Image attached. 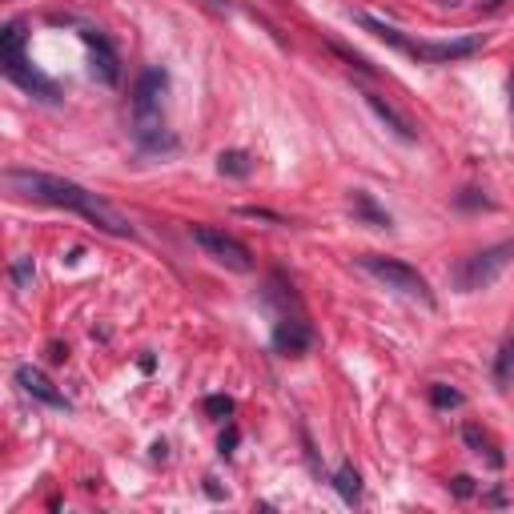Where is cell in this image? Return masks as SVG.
Listing matches in <instances>:
<instances>
[{"mask_svg":"<svg viewBox=\"0 0 514 514\" xmlns=\"http://www.w3.org/2000/svg\"><path fill=\"white\" fill-rule=\"evenodd\" d=\"M5 185L16 193V198H29V201H44V205H61V209L81 213L85 221H92L97 229L113 233V238H133V221L109 205L105 198H97L92 189L77 181H64V177L53 173H36V170H5Z\"/></svg>","mask_w":514,"mask_h":514,"instance_id":"6da1fadb","label":"cell"},{"mask_svg":"<svg viewBox=\"0 0 514 514\" xmlns=\"http://www.w3.org/2000/svg\"><path fill=\"white\" fill-rule=\"evenodd\" d=\"M24 41H29V33H24V21H8L5 29H0V64H5V77L13 81V85H21L24 92H33V97L41 101H61V89L53 77H44L41 69H33L29 57H24Z\"/></svg>","mask_w":514,"mask_h":514,"instance_id":"7a4b0ae2","label":"cell"},{"mask_svg":"<svg viewBox=\"0 0 514 514\" xmlns=\"http://www.w3.org/2000/svg\"><path fill=\"white\" fill-rule=\"evenodd\" d=\"M165 92H170V73L157 64L145 69L133 85V133L149 149H157L165 137Z\"/></svg>","mask_w":514,"mask_h":514,"instance_id":"3957f363","label":"cell"},{"mask_svg":"<svg viewBox=\"0 0 514 514\" xmlns=\"http://www.w3.org/2000/svg\"><path fill=\"white\" fill-rule=\"evenodd\" d=\"M510 261H514V241H494V246L479 249V254L462 257L454 266L458 294H479V289H490L502 274H507Z\"/></svg>","mask_w":514,"mask_h":514,"instance_id":"277c9868","label":"cell"},{"mask_svg":"<svg viewBox=\"0 0 514 514\" xmlns=\"http://www.w3.org/2000/svg\"><path fill=\"white\" fill-rule=\"evenodd\" d=\"M358 269H366L370 277H378L382 286L394 289V294H402V297H414V302H422V305H434V289H430V282L418 274L414 266H406V261L382 257V254H362Z\"/></svg>","mask_w":514,"mask_h":514,"instance_id":"5b68a950","label":"cell"},{"mask_svg":"<svg viewBox=\"0 0 514 514\" xmlns=\"http://www.w3.org/2000/svg\"><path fill=\"white\" fill-rule=\"evenodd\" d=\"M189 238L201 246L205 257H213L218 266L233 269V274H254V254L246 249V241H238L233 233L218 226H189Z\"/></svg>","mask_w":514,"mask_h":514,"instance_id":"8992f818","label":"cell"},{"mask_svg":"<svg viewBox=\"0 0 514 514\" xmlns=\"http://www.w3.org/2000/svg\"><path fill=\"white\" fill-rule=\"evenodd\" d=\"M486 44L482 33H470V36H454V41H414L410 36L406 44V57L422 61V64H451V61H462V57H474Z\"/></svg>","mask_w":514,"mask_h":514,"instance_id":"52a82bcc","label":"cell"},{"mask_svg":"<svg viewBox=\"0 0 514 514\" xmlns=\"http://www.w3.org/2000/svg\"><path fill=\"white\" fill-rule=\"evenodd\" d=\"M269 342H274L277 354H286V358H302V354L314 350V325L305 322V317H277L274 322V334H269Z\"/></svg>","mask_w":514,"mask_h":514,"instance_id":"ba28073f","label":"cell"},{"mask_svg":"<svg viewBox=\"0 0 514 514\" xmlns=\"http://www.w3.org/2000/svg\"><path fill=\"white\" fill-rule=\"evenodd\" d=\"M81 41L89 49V73L101 81V85H117L121 81V57L109 44V36H101L97 29H81Z\"/></svg>","mask_w":514,"mask_h":514,"instance_id":"9c48e42d","label":"cell"},{"mask_svg":"<svg viewBox=\"0 0 514 514\" xmlns=\"http://www.w3.org/2000/svg\"><path fill=\"white\" fill-rule=\"evenodd\" d=\"M16 386H21L29 398L44 402V406H53V410H69V398H64L61 390L53 386V382L44 378V373L36 370V366H21V370H16Z\"/></svg>","mask_w":514,"mask_h":514,"instance_id":"30bf717a","label":"cell"},{"mask_svg":"<svg viewBox=\"0 0 514 514\" xmlns=\"http://www.w3.org/2000/svg\"><path fill=\"white\" fill-rule=\"evenodd\" d=\"M362 97H366V105H370V113L382 121V125L390 129V133L398 137V141H418V129L410 125V117H402L394 105H390L386 97H382V92H362Z\"/></svg>","mask_w":514,"mask_h":514,"instance_id":"8fae6325","label":"cell"},{"mask_svg":"<svg viewBox=\"0 0 514 514\" xmlns=\"http://www.w3.org/2000/svg\"><path fill=\"white\" fill-rule=\"evenodd\" d=\"M350 218L358 221V226H370V229H390V226H394V218H390V213L382 209V205L373 201L366 189L350 193Z\"/></svg>","mask_w":514,"mask_h":514,"instance_id":"7c38bea8","label":"cell"},{"mask_svg":"<svg viewBox=\"0 0 514 514\" xmlns=\"http://www.w3.org/2000/svg\"><path fill=\"white\" fill-rule=\"evenodd\" d=\"M462 442H466V446H470V451H474V454H479V458H486V462H490V466H494V470H499V466H502V462H507V458H502V451H499V442H494V438H490V434H486V430H482V426H474V422H466V426H462Z\"/></svg>","mask_w":514,"mask_h":514,"instance_id":"4fadbf2b","label":"cell"},{"mask_svg":"<svg viewBox=\"0 0 514 514\" xmlns=\"http://www.w3.org/2000/svg\"><path fill=\"white\" fill-rule=\"evenodd\" d=\"M218 173L221 177H249L254 173V157L246 149H221L218 153Z\"/></svg>","mask_w":514,"mask_h":514,"instance_id":"5bb4252c","label":"cell"},{"mask_svg":"<svg viewBox=\"0 0 514 514\" xmlns=\"http://www.w3.org/2000/svg\"><path fill=\"white\" fill-rule=\"evenodd\" d=\"M334 490L342 494L345 502H358L362 499V479L354 466H338V474H334Z\"/></svg>","mask_w":514,"mask_h":514,"instance_id":"9a60e30c","label":"cell"},{"mask_svg":"<svg viewBox=\"0 0 514 514\" xmlns=\"http://www.w3.org/2000/svg\"><path fill=\"white\" fill-rule=\"evenodd\" d=\"M494 382H499V390H507L514 382V338L502 342L499 358H494Z\"/></svg>","mask_w":514,"mask_h":514,"instance_id":"2e32d148","label":"cell"},{"mask_svg":"<svg viewBox=\"0 0 514 514\" xmlns=\"http://www.w3.org/2000/svg\"><path fill=\"white\" fill-rule=\"evenodd\" d=\"M8 277H13V286L21 289V294H24V289H33V277H36L33 257H29V254H21V257H16L13 266H8Z\"/></svg>","mask_w":514,"mask_h":514,"instance_id":"e0dca14e","label":"cell"},{"mask_svg":"<svg viewBox=\"0 0 514 514\" xmlns=\"http://www.w3.org/2000/svg\"><path fill=\"white\" fill-rule=\"evenodd\" d=\"M430 398H434V406H442V410H454V406H462L466 402L458 390L446 386V382H434V386H430Z\"/></svg>","mask_w":514,"mask_h":514,"instance_id":"ac0fdd59","label":"cell"},{"mask_svg":"<svg viewBox=\"0 0 514 514\" xmlns=\"http://www.w3.org/2000/svg\"><path fill=\"white\" fill-rule=\"evenodd\" d=\"M330 49H334V53H338V57H342L345 64H350V69H358V73H366V77H373V64H370L366 57H362V53H354V49H345V44H338V41H330Z\"/></svg>","mask_w":514,"mask_h":514,"instance_id":"d6986e66","label":"cell"},{"mask_svg":"<svg viewBox=\"0 0 514 514\" xmlns=\"http://www.w3.org/2000/svg\"><path fill=\"white\" fill-rule=\"evenodd\" d=\"M205 414L218 418V422H226V418L233 414V398H226V394H209V398H205Z\"/></svg>","mask_w":514,"mask_h":514,"instance_id":"ffe728a7","label":"cell"},{"mask_svg":"<svg viewBox=\"0 0 514 514\" xmlns=\"http://www.w3.org/2000/svg\"><path fill=\"white\" fill-rule=\"evenodd\" d=\"M458 205H462V209H490V201H486L479 189H462L458 193Z\"/></svg>","mask_w":514,"mask_h":514,"instance_id":"44dd1931","label":"cell"},{"mask_svg":"<svg viewBox=\"0 0 514 514\" xmlns=\"http://www.w3.org/2000/svg\"><path fill=\"white\" fill-rule=\"evenodd\" d=\"M241 218H254V221H274V226H286L282 218H277V213H269V209H257V205H241Z\"/></svg>","mask_w":514,"mask_h":514,"instance_id":"7402d4cb","label":"cell"},{"mask_svg":"<svg viewBox=\"0 0 514 514\" xmlns=\"http://www.w3.org/2000/svg\"><path fill=\"white\" fill-rule=\"evenodd\" d=\"M451 490L458 494V499H470V494H474V479H470V474H458V479H451Z\"/></svg>","mask_w":514,"mask_h":514,"instance_id":"603a6c76","label":"cell"},{"mask_svg":"<svg viewBox=\"0 0 514 514\" xmlns=\"http://www.w3.org/2000/svg\"><path fill=\"white\" fill-rule=\"evenodd\" d=\"M233 446H238V426H229L226 434H221V442H218V454H221V458H229V454H233Z\"/></svg>","mask_w":514,"mask_h":514,"instance_id":"cb8c5ba5","label":"cell"},{"mask_svg":"<svg viewBox=\"0 0 514 514\" xmlns=\"http://www.w3.org/2000/svg\"><path fill=\"white\" fill-rule=\"evenodd\" d=\"M49 358H53V362H64V358H69V350H64L61 342H53V345H49Z\"/></svg>","mask_w":514,"mask_h":514,"instance_id":"d4e9b609","label":"cell"},{"mask_svg":"<svg viewBox=\"0 0 514 514\" xmlns=\"http://www.w3.org/2000/svg\"><path fill=\"white\" fill-rule=\"evenodd\" d=\"M205 8H213V13H229V0H201Z\"/></svg>","mask_w":514,"mask_h":514,"instance_id":"484cf974","label":"cell"},{"mask_svg":"<svg viewBox=\"0 0 514 514\" xmlns=\"http://www.w3.org/2000/svg\"><path fill=\"white\" fill-rule=\"evenodd\" d=\"M502 5H507V0H479L482 13H494V8H502Z\"/></svg>","mask_w":514,"mask_h":514,"instance_id":"4316f807","label":"cell"},{"mask_svg":"<svg viewBox=\"0 0 514 514\" xmlns=\"http://www.w3.org/2000/svg\"><path fill=\"white\" fill-rule=\"evenodd\" d=\"M507 92H510V117H514V77H510V85H507Z\"/></svg>","mask_w":514,"mask_h":514,"instance_id":"83f0119b","label":"cell"}]
</instances>
